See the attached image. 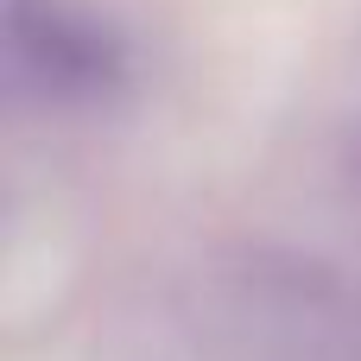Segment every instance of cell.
I'll return each mask as SVG.
<instances>
[{
  "label": "cell",
  "mask_w": 361,
  "mask_h": 361,
  "mask_svg": "<svg viewBox=\"0 0 361 361\" xmlns=\"http://www.w3.org/2000/svg\"><path fill=\"white\" fill-rule=\"evenodd\" d=\"M6 70L44 108L114 102L133 76L127 32L89 0H6Z\"/></svg>",
  "instance_id": "6da1fadb"
}]
</instances>
